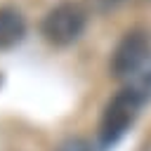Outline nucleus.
Wrapping results in <instances>:
<instances>
[{
	"label": "nucleus",
	"instance_id": "1",
	"mask_svg": "<svg viewBox=\"0 0 151 151\" xmlns=\"http://www.w3.org/2000/svg\"><path fill=\"white\" fill-rule=\"evenodd\" d=\"M87 14L78 2H61L52 7L42 19V35L52 45H71L85 31Z\"/></svg>",
	"mask_w": 151,
	"mask_h": 151
},
{
	"label": "nucleus",
	"instance_id": "2",
	"mask_svg": "<svg viewBox=\"0 0 151 151\" xmlns=\"http://www.w3.org/2000/svg\"><path fill=\"white\" fill-rule=\"evenodd\" d=\"M139 106H142V99L137 94H132L130 90H120L116 92L109 104L104 106V113H101V125H99V134H101V142L104 144H113L118 142L134 123L137 113H139Z\"/></svg>",
	"mask_w": 151,
	"mask_h": 151
},
{
	"label": "nucleus",
	"instance_id": "3",
	"mask_svg": "<svg viewBox=\"0 0 151 151\" xmlns=\"http://www.w3.org/2000/svg\"><path fill=\"white\" fill-rule=\"evenodd\" d=\"M149 54H151V45H149L146 35L139 31H132L118 42V47L111 57V73L116 78L125 80Z\"/></svg>",
	"mask_w": 151,
	"mask_h": 151
},
{
	"label": "nucleus",
	"instance_id": "4",
	"mask_svg": "<svg viewBox=\"0 0 151 151\" xmlns=\"http://www.w3.org/2000/svg\"><path fill=\"white\" fill-rule=\"evenodd\" d=\"M26 35V21L19 9L2 7L0 9V50H9L19 45Z\"/></svg>",
	"mask_w": 151,
	"mask_h": 151
},
{
	"label": "nucleus",
	"instance_id": "5",
	"mask_svg": "<svg viewBox=\"0 0 151 151\" xmlns=\"http://www.w3.org/2000/svg\"><path fill=\"white\" fill-rule=\"evenodd\" d=\"M125 90L137 94L142 99V104L151 99V54L125 78Z\"/></svg>",
	"mask_w": 151,
	"mask_h": 151
},
{
	"label": "nucleus",
	"instance_id": "6",
	"mask_svg": "<svg viewBox=\"0 0 151 151\" xmlns=\"http://www.w3.org/2000/svg\"><path fill=\"white\" fill-rule=\"evenodd\" d=\"M57 151H92V149H90V144H87L85 139L76 137V139H66L64 144H59Z\"/></svg>",
	"mask_w": 151,
	"mask_h": 151
},
{
	"label": "nucleus",
	"instance_id": "7",
	"mask_svg": "<svg viewBox=\"0 0 151 151\" xmlns=\"http://www.w3.org/2000/svg\"><path fill=\"white\" fill-rule=\"evenodd\" d=\"M87 2H90V7L94 12H111V9L120 7L125 0H87Z\"/></svg>",
	"mask_w": 151,
	"mask_h": 151
}]
</instances>
